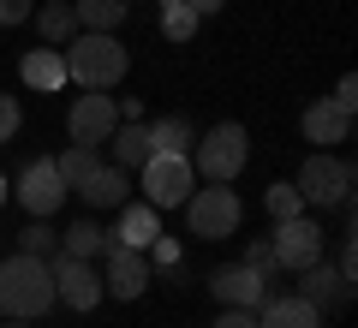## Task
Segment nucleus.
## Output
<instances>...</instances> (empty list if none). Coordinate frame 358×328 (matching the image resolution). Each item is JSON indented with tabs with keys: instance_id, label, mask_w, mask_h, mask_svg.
<instances>
[{
	"instance_id": "obj_37",
	"label": "nucleus",
	"mask_w": 358,
	"mask_h": 328,
	"mask_svg": "<svg viewBox=\"0 0 358 328\" xmlns=\"http://www.w3.org/2000/svg\"><path fill=\"white\" fill-rule=\"evenodd\" d=\"M6 328H36V322H13V316H6Z\"/></svg>"
},
{
	"instance_id": "obj_24",
	"label": "nucleus",
	"mask_w": 358,
	"mask_h": 328,
	"mask_svg": "<svg viewBox=\"0 0 358 328\" xmlns=\"http://www.w3.org/2000/svg\"><path fill=\"white\" fill-rule=\"evenodd\" d=\"M60 251H66V257H90V263H96V257L108 251V233L96 227V221H72V227L60 233Z\"/></svg>"
},
{
	"instance_id": "obj_28",
	"label": "nucleus",
	"mask_w": 358,
	"mask_h": 328,
	"mask_svg": "<svg viewBox=\"0 0 358 328\" xmlns=\"http://www.w3.org/2000/svg\"><path fill=\"white\" fill-rule=\"evenodd\" d=\"M18 126H24V114H18V96H6V90H0V143H13Z\"/></svg>"
},
{
	"instance_id": "obj_16",
	"label": "nucleus",
	"mask_w": 358,
	"mask_h": 328,
	"mask_svg": "<svg viewBox=\"0 0 358 328\" xmlns=\"http://www.w3.org/2000/svg\"><path fill=\"white\" fill-rule=\"evenodd\" d=\"M352 138V114L346 108H334V101H310L305 108V143H317V150H334V143Z\"/></svg>"
},
{
	"instance_id": "obj_4",
	"label": "nucleus",
	"mask_w": 358,
	"mask_h": 328,
	"mask_svg": "<svg viewBox=\"0 0 358 328\" xmlns=\"http://www.w3.org/2000/svg\"><path fill=\"white\" fill-rule=\"evenodd\" d=\"M293 185L305 197V209H346V197H352V167L334 150H317V155H305Z\"/></svg>"
},
{
	"instance_id": "obj_35",
	"label": "nucleus",
	"mask_w": 358,
	"mask_h": 328,
	"mask_svg": "<svg viewBox=\"0 0 358 328\" xmlns=\"http://www.w3.org/2000/svg\"><path fill=\"white\" fill-rule=\"evenodd\" d=\"M197 18H215V13H227V0H185Z\"/></svg>"
},
{
	"instance_id": "obj_36",
	"label": "nucleus",
	"mask_w": 358,
	"mask_h": 328,
	"mask_svg": "<svg viewBox=\"0 0 358 328\" xmlns=\"http://www.w3.org/2000/svg\"><path fill=\"white\" fill-rule=\"evenodd\" d=\"M6 197H13V179H6V173H0V203H6Z\"/></svg>"
},
{
	"instance_id": "obj_15",
	"label": "nucleus",
	"mask_w": 358,
	"mask_h": 328,
	"mask_svg": "<svg viewBox=\"0 0 358 328\" xmlns=\"http://www.w3.org/2000/svg\"><path fill=\"white\" fill-rule=\"evenodd\" d=\"M78 197H84L90 209H120V203H131V173L114 167V162H102L84 185H78Z\"/></svg>"
},
{
	"instance_id": "obj_34",
	"label": "nucleus",
	"mask_w": 358,
	"mask_h": 328,
	"mask_svg": "<svg viewBox=\"0 0 358 328\" xmlns=\"http://www.w3.org/2000/svg\"><path fill=\"white\" fill-rule=\"evenodd\" d=\"M114 108H120V126H126V120H143V101L138 96H120Z\"/></svg>"
},
{
	"instance_id": "obj_31",
	"label": "nucleus",
	"mask_w": 358,
	"mask_h": 328,
	"mask_svg": "<svg viewBox=\"0 0 358 328\" xmlns=\"http://www.w3.org/2000/svg\"><path fill=\"white\" fill-rule=\"evenodd\" d=\"M215 328H257V311H233V304H221Z\"/></svg>"
},
{
	"instance_id": "obj_5",
	"label": "nucleus",
	"mask_w": 358,
	"mask_h": 328,
	"mask_svg": "<svg viewBox=\"0 0 358 328\" xmlns=\"http://www.w3.org/2000/svg\"><path fill=\"white\" fill-rule=\"evenodd\" d=\"M239 221H245V203L227 185H209V191H192L185 197V227H192V239H227V233H239Z\"/></svg>"
},
{
	"instance_id": "obj_2",
	"label": "nucleus",
	"mask_w": 358,
	"mask_h": 328,
	"mask_svg": "<svg viewBox=\"0 0 358 328\" xmlns=\"http://www.w3.org/2000/svg\"><path fill=\"white\" fill-rule=\"evenodd\" d=\"M60 54H66V84H84V90H114L131 66L126 42H114V30H78Z\"/></svg>"
},
{
	"instance_id": "obj_30",
	"label": "nucleus",
	"mask_w": 358,
	"mask_h": 328,
	"mask_svg": "<svg viewBox=\"0 0 358 328\" xmlns=\"http://www.w3.org/2000/svg\"><path fill=\"white\" fill-rule=\"evenodd\" d=\"M30 13H36V0H0V30H13V24H24Z\"/></svg>"
},
{
	"instance_id": "obj_33",
	"label": "nucleus",
	"mask_w": 358,
	"mask_h": 328,
	"mask_svg": "<svg viewBox=\"0 0 358 328\" xmlns=\"http://www.w3.org/2000/svg\"><path fill=\"white\" fill-rule=\"evenodd\" d=\"M150 257H155V263H179V239H162V233H155V239H150Z\"/></svg>"
},
{
	"instance_id": "obj_9",
	"label": "nucleus",
	"mask_w": 358,
	"mask_h": 328,
	"mask_svg": "<svg viewBox=\"0 0 358 328\" xmlns=\"http://www.w3.org/2000/svg\"><path fill=\"white\" fill-rule=\"evenodd\" d=\"M114 126H120V108H114V96H108V90H84V96L72 101V114H66L72 143H96V150L114 138Z\"/></svg>"
},
{
	"instance_id": "obj_7",
	"label": "nucleus",
	"mask_w": 358,
	"mask_h": 328,
	"mask_svg": "<svg viewBox=\"0 0 358 328\" xmlns=\"http://www.w3.org/2000/svg\"><path fill=\"white\" fill-rule=\"evenodd\" d=\"M48 275H54V299H60L66 311H96V304L108 299V292H102V269L90 263V257L54 251L48 257Z\"/></svg>"
},
{
	"instance_id": "obj_12",
	"label": "nucleus",
	"mask_w": 358,
	"mask_h": 328,
	"mask_svg": "<svg viewBox=\"0 0 358 328\" xmlns=\"http://www.w3.org/2000/svg\"><path fill=\"white\" fill-rule=\"evenodd\" d=\"M209 292H215L221 304H233V311H257L263 292H268V275H257L251 263H227V269L209 275Z\"/></svg>"
},
{
	"instance_id": "obj_3",
	"label": "nucleus",
	"mask_w": 358,
	"mask_h": 328,
	"mask_svg": "<svg viewBox=\"0 0 358 328\" xmlns=\"http://www.w3.org/2000/svg\"><path fill=\"white\" fill-rule=\"evenodd\" d=\"M245 162H251V131L239 120H221L192 143V173H203L209 185H233L245 173Z\"/></svg>"
},
{
	"instance_id": "obj_13",
	"label": "nucleus",
	"mask_w": 358,
	"mask_h": 328,
	"mask_svg": "<svg viewBox=\"0 0 358 328\" xmlns=\"http://www.w3.org/2000/svg\"><path fill=\"white\" fill-rule=\"evenodd\" d=\"M257 328H322V311L310 299H299V292H263V304H257Z\"/></svg>"
},
{
	"instance_id": "obj_23",
	"label": "nucleus",
	"mask_w": 358,
	"mask_h": 328,
	"mask_svg": "<svg viewBox=\"0 0 358 328\" xmlns=\"http://www.w3.org/2000/svg\"><path fill=\"white\" fill-rule=\"evenodd\" d=\"M96 167H102L96 143H72L66 155H54V173H60V185H66V191H78V185H84L90 173H96Z\"/></svg>"
},
{
	"instance_id": "obj_19",
	"label": "nucleus",
	"mask_w": 358,
	"mask_h": 328,
	"mask_svg": "<svg viewBox=\"0 0 358 328\" xmlns=\"http://www.w3.org/2000/svg\"><path fill=\"white\" fill-rule=\"evenodd\" d=\"M18 78H24L30 90H66V54L60 48H30L24 60H18Z\"/></svg>"
},
{
	"instance_id": "obj_20",
	"label": "nucleus",
	"mask_w": 358,
	"mask_h": 328,
	"mask_svg": "<svg viewBox=\"0 0 358 328\" xmlns=\"http://www.w3.org/2000/svg\"><path fill=\"white\" fill-rule=\"evenodd\" d=\"M192 143H197V131H192V120H185V114L150 120V150L155 155H192Z\"/></svg>"
},
{
	"instance_id": "obj_26",
	"label": "nucleus",
	"mask_w": 358,
	"mask_h": 328,
	"mask_svg": "<svg viewBox=\"0 0 358 328\" xmlns=\"http://www.w3.org/2000/svg\"><path fill=\"white\" fill-rule=\"evenodd\" d=\"M263 209L275 215V221H293V215H305V197H299L293 179H275V185L263 191Z\"/></svg>"
},
{
	"instance_id": "obj_17",
	"label": "nucleus",
	"mask_w": 358,
	"mask_h": 328,
	"mask_svg": "<svg viewBox=\"0 0 358 328\" xmlns=\"http://www.w3.org/2000/svg\"><path fill=\"white\" fill-rule=\"evenodd\" d=\"M299 299H310L317 311H322V304H346V299H352V280L317 257L310 269H299Z\"/></svg>"
},
{
	"instance_id": "obj_10",
	"label": "nucleus",
	"mask_w": 358,
	"mask_h": 328,
	"mask_svg": "<svg viewBox=\"0 0 358 328\" xmlns=\"http://www.w3.org/2000/svg\"><path fill=\"white\" fill-rule=\"evenodd\" d=\"M13 197L24 203V215H36V221H48V215L60 209V203L72 197V191L60 185V173H54V162H30L24 173L13 179Z\"/></svg>"
},
{
	"instance_id": "obj_8",
	"label": "nucleus",
	"mask_w": 358,
	"mask_h": 328,
	"mask_svg": "<svg viewBox=\"0 0 358 328\" xmlns=\"http://www.w3.org/2000/svg\"><path fill=\"white\" fill-rule=\"evenodd\" d=\"M268 251H275V269H310L322 257V227L310 221V215H293V221H275V239H268Z\"/></svg>"
},
{
	"instance_id": "obj_22",
	"label": "nucleus",
	"mask_w": 358,
	"mask_h": 328,
	"mask_svg": "<svg viewBox=\"0 0 358 328\" xmlns=\"http://www.w3.org/2000/svg\"><path fill=\"white\" fill-rule=\"evenodd\" d=\"M72 13H78V30H120L131 0H72Z\"/></svg>"
},
{
	"instance_id": "obj_21",
	"label": "nucleus",
	"mask_w": 358,
	"mask_h": 328,
	"mask_svg": "<svg viewBox=\"0 0 358 328\" xmlns=\"http://www.w3.org/2000/svg\"><path fill=\"white\" fill-rule=\"evenodd\" d=\"M36 30H42V42L48 48H66V42L78 36V13H72V0H48L36 13Z\"/></svg>"
},
{
	"instance_id": "obj_1",
	"label": "nucleus",
	"mask_w": 358,
	"mask_h": 328,
	"mask_svg": "<svg viewBox=\"0 0 358 328\" xmlns=\"http://www.w3.org/2000/svg\"><path fill=\"white\" fill-rule=\"evenodd\" d=\"M54 275H48V257H6L0 263V316H13V322H42L54 311Z\"/></svg>"
},
{
	"instance_id": "obj_32",
	"label": "nucleus",
	"mask_w": 358,
	"mask_h": 328,
	"mask_svg": "<svg viewBox=\"0 0 358 328\" xmlns=\"http://www.w3.org/2000/svg\"><path fill=\"white\" fill-rule=\"evenodd\" d=\"M329 101H334V108H346V114H352V108H358V78H341Z\"/></svg>"
},
{
	"instance_id": "obj_27",
	"label": "nucleus",
	"mask_w": 358,
	"mask_h": 328,
	"mask_svg": "<svg viewBox=\"0 0 358 328\" xmlns=\"http://www.w3.org/2000/svg\"><path fill=\"white\" fill-rule=\"evenodd\" d=\"M54 245H60V233H54L48 221H36V215H30V227L18 233V251H30V257H54Z\"/></svg>"
},
{
	"instance_id": "obj_18",
	"label": "nucleus",
	"mask_w": 358,
	"mask_h": 328,
	"mask_svg": "<svg viewBox=\"0 0 358 328\" xmlns=\"http://www.w3.org/2000/svg\"><path fill=\"white\" fill-rule=\"evenodd\" d=\"M108 155H114V167H126V173H138L143 162H150V126L143 120H126V126H114V138H108Z\"/></svg>"
},
{
	"instance_id": "obj_25",
	"label": "nucleus",
	"mask_w": 358,
	"mask_h": 328,
	"mask_svg": "<svg viewBox=\"0 0 358 328\" xmlns=\"http://www.w3.org/2000/svg\"><path fill=\"white\" fill-rule=\"evenodd\" d=\"M197 24H203V18H197L185 0H167V6H162V36H167V42H192Z\"/></svg>"
},
{
	"instance_id": "obj_11",
	"label": "nucleus",
	"mask_w": 358,
	"mask_h": 328,
	"mask_svg": "<svg viewBox=\"0 0 358 328\" xmlns=\"http://www.w3.org/2000/svg\"><path fill=\"white\" fill-rule=\"evenodd\" d=\"M102 292H114V299H143V292H150V257H143V251H120V245H108Z\"/></svg>"
},
{
	"instance_id": "obj_29",
	"label": "nucleus",
	"mask_w": 358,
	"mask_h": 328,
	"mask_svg": "<svg viewBox=\"0 0 358 328\" xmlns=\"http://www.w3.org/2000/svg\"><path fill=\"white\" fill-rule=\"evenodd\" d=\"M245 263H251L257 275H275V251H268V239H251V245H245Z\"/></svg>"
},
{
	"instance_id": "obj_14",
	"label": "nucleus",
	"mask_w": 358,
	"mask_h": 328,
	"mask_svg": "<svg viewBox=\"0 0 358 328\" xmlns=\"http://www.w3.org/2000/svg\"><path fill=\"white\" fill-rule=\"evenodd\" d=\"M155 233H162V209H150V203H120V221L108 233V245H120V251H150Z\"/></svg>"
},
{
	"instance_id": "obj_6",
	"label": "nucleus",
	"mask_w": 358,
	"mask_h": 328,
	"mask_svg": "<svg viewBox=\"0 0 358 328\" xmlns=\"http://www.w3.org/2000/svg\"><path fill=\"white\" fill-rule=\"evenodd\" d=\"M143 179V203L150 209H179V203L197 191V173H192V155H150L138 167Z\"/></svg>"
}]
</instances>
